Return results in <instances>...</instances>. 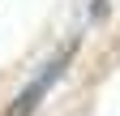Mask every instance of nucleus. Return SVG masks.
<instances>
[{"label":"nucleus","instance_id":"1","mask_svg":"<svg viewBox=\"0 0 120 116\" xmlns=\"http://www.w3.org/2000/svg\"><path fill=\"white\" fill-rule=\"evenodd\" d=\"M69 60H73V43H69V47H60V52L52 56V60H47V65H43L39 73H34V82H30L26 90H22L17 99H13V108H9L4 116H30V112L39 108V99L47 95V90H52V86H56L60 77H64V69H69Z\"/></svg>","mask_w":120,"mask_h":116}]
</instances>
